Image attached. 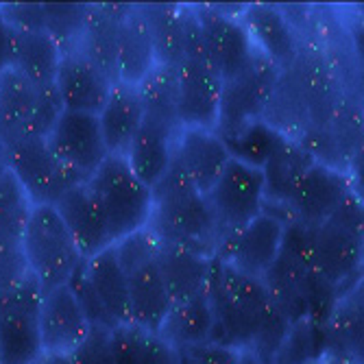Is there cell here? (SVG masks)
I'll use <instances>...</instances> for the list:
<instances>
[{
    "label": "cell",
    "instance_id": "6da1fadb",
    "mask_svg": "<svg viewBox=\"0 0 364 364\" xmlns=\"http://www.w3.org/2000/svg\"><path fill=\"white\" fill-rule=\"evenodd\" d=\"M208 296L216 321L214 343L236 351L251 349L269 323L282 314L262 279L249 277L212 255Z\"/></svg>",
    "mask_w": 364,
    "mask_h": 364
},
{
    "label": "cell",
    "instance_id": "7a4b0ae2",
    "mask_svg": "<svg viewBox=\"0 0 364 364\" xmlns=\"http://www.w3.org/2000/svg\"><path fill=\"white\" fill-rule=\"evenodd\" d=\"M153 212L149 227L153 234L196 253L212 257L218 245V231L205 196L198 192L177 164L153 188Z\"/></svg>",
    "mask_w": 364,
    "mask_h": 364
},
{
    "label": "cell",
    "instance_id": "3957f363",
    "mask_svg": "<svg viewBox=\"0 0 364 364\" xmlns=\"http://www.w3.org/2000/svg\"><path fill=\"white\" fill-rule=\"evenodd\" d=\"M22 251L28 275L42 292L68 284L81 267V253L53 205H33L22 231Z\"/></svg>",
    "mask_w": 364,
    "mask_h": 364
},
{
    "label": "cell",
    "instance_id": "277c9868",
    "mask_svg": "<svg viewBox=\"0 0 364 364\" xmlns=\"http://www.w3.org/2000/svg\"><path fill=\"white\" fill-rule=\"evenodd\" d=\"M85 183L98 198L114 245L149 227L153 192L134 175L122 155H107V159Z\"/></svg>",
    "mask_w": 364,
    "mask_h": 364
},
{
    "label": "cell",
    "instance_id": "5b68a950",
    "mask_svg": "<svg viewBox=\"0 0 364 364\" xmlns=\"http://www.w3.org/2000/svg\"><path fill=\"white\" fill-rule=\"evenodd\" d=\"M63 112L55 85L36 87L14 68L0 75V155L20 140L46 138Z\"/></svg>",
    "mask_w": 364,
    "mask_h": 364
},
{
    "label": "cell",
    "instance_id": "8992f818",
    "mask_svg": "<svg viewBox=\"0 0 364 364\" xmlns=\"http://www.w3.org/2000/svg\"><path fill=\"white\" fill-rule=\"evenodd\" d=\"M42 288L31 275L0 292V364H36L42 358Z\"/></svg>",
    "mask_w": 364,
    "mask_h": 364
},
{
    "label": "cell",
    "instance_id": "52a82bcc",
    "mask_svg": "<svg viewBox=\"0 0 364 364\" xmlns=\"http://www.w3.org/2000/svg\"><path fill=\"white\" fill-rule=\"evenodd\" d=\"M205 201L214 216L220 242L264 212V175L259 168L229 159L220 179L205 194Z\"/></svg>",
    "mask_w": 364,
    "mask_h": 364
},
{
    "label": "cell",
    "instance_id": "ba28073f",
    "mask_svg": "<svg viewBox=\"0 0 364 364\" xmlns=\"http://www.w3.org/2000/svg\"><path fill=\"white\" fill-rule=\"evenodd\" d=\"M44 140L63 171L77 183H85L109 155L98 118L92 114L63 109Z\"/></svg>",
    "mask_w": 364,
    "mask_h": 364
},
{
    "label": "cell",
    "instance_id": "9c48e42d",
    "mask_svg": "<svg viewBox=\"0 0 364 364\" xmlns=\"http://www.w3.org/2000/svg\"><path fill=\"white\" fill-rule=\"evenodd\" d=\"M282 70L255 50V57L247 68L223 83L220 114L216 131H231L245 122L264 118L273 105V96L279 83Z\"/></svg>",
    "mask_w": 364,
    "mask_h": 364
},
{
    "label": "cell",
    "instance_id": "30bf717a",
    "mask_svg": "<svg viewBox=\"0 0 364 364\" xmlns=\"http://www.w3.org/2000/svg\"><path fill=\"white\" fill-rule=\"evenodd\" d=\"M3 159L26 192L31 205H55L65 190L79 186L55 159L44 138L20 140L7 146Z\"/></svg>",
    "mask_w": 364,
    "mask_h": 364
},
{
    "label": "cell",
    "instance_id": "8fae6325",
    "mask_svg": "<svg viewBox=\"0 0 364 364\" xmlns=\"http://www.w3.org/2000/svg\"><path fill=\"white\" fill-rule=\"evenodd\" d=\"M179 94V124L181 129H212L216 131L220 114L223 79L208 55H183L175 65Z\"/></svg>",
    "mask_w": 364,
    "mask_h": 364
},
{
    "label": "cell",
    "instance_id": "7c38bea8",
    "mask_svg": "<svg viewBox=\"0 0 364 364\" xmlns=\"http://www.w3.org/2000/svg\"><path fill=\"white\" fill-rule=\"evenodd\" d=\"M349 192V179L338 168L325 161H314L304 173L299 183L294 186L286 205L264 203V208L284 210L288 214L286 223L296 220L308 227H316L334 214V210L341 205V201Z\"/></svg>",
    "mask_w": 364,
    "mask_h": 364
},
{
    "label": "cell",
    "instance_id": "4fadbf2b",
    "mask_svg": "<svg viewBox=\"0 0 364 364\" xmlns=\"http://www.w3.org/2000/svg\"><path fill=\"white\" fill-rule=\"evenodd\" d=\"M282 238L284 223L269 212H262L236 234L223 238L214 257L249 277L262 279V275L271 269V264L279 255Z\"/></svg>",
    "mask_w": 364,
    "mask_h": 364
},
{
    "label": "cell",
    "instance_id": "5bb4252c",
    "mask_svg": "<svg viewBox=\"0 0 364 364\" xmlns=\"http://www.w3.org/2000/svg\"><path fill=\"white\" fill-rule=\"evenodd\" d=\"M362 264V234L336 220L312 227V267L314 273L334 286L341 294L358 284Z\"/></svg>",
    "mask_w": 364,
    "mask_h": 364
},
{
    "label": "cell",
    "instance_id": "9a60e30c",
    "mask_svg": "<svg viewBox=\"0 0 364 364\" xmlns=\"http://www.w3.org/2000/svg\"><path fill=\"white\" fill-rule=\"evenodd\" d=\"M61 59L55 75V92L65 112H81L98 116L103 109L114 81L75 46H61Z\"/></svg>",
    "mask_w": 364,
    "mask_h": 364
},
{
    "label": "cell",
    "instance_id": "2e32d148",
    "mask_svg": "<svg viewBox=\"0 0 364 364\" xmlns=\"http://www.w3.org/2000/svg\"><path fill=\"white\" fill-rule=\"evenodd\" d=\"M194 14L203 26L210 59L218 70L223 83L240 75L255 57V48L240 18L212 5L194 7Z\"/></svg>",
    "mask_w": 364,
    "mask_h": 364
},
{
    "label": "cell",
    "instance_id": "e0dca14e",
    "mask_svg": "<svg viewBox=\"0 0 364 364\" xmlns=\"http://www.w3.org/2000/svg\"><path fill=\"white\" fill-rule=\"evenodd\" d=\"M38 323L42 353L57 355H70L87 338L92 329L68 284L44 292Z\"/></svg>",
    "mask_w": 364,
    "mask_h": 364
},
{
    "label": "cell",
    "instance_id": "ac0fdd59",
    "mask_svg": "<svg viewBox=\"0 0 364 364\" xmlns=\"http://www.w3.org/2000/svg\"><path fill=\"white\" fill-rule=\"evenodd\" d=\"M240 22L249 33L253 48L277 70L288 73L301 57V40L284 9L275 5H249Z\"/></svg>",
    "mask_w": 364,
    "mask_h": 364
},
{
    "label": "cell",
    "instance_id": "d6986e66",
    "mask_svg": "<svg viewBox=\"0 0 364 364\" xmlns=\"http://www.w3.org/2000/svg\"><path fill=\"white\" fill-rule=\"evenodd\" d=\"M53 208L61 216L83 259L101 253L103 249L114 245L109 236L107 218L101 205H98V198L87 188V183H79L73 186L70 190H65Z\"/></svg>",
    "mask_w": 364,
    "mask_h": 364
},
{
    "label": "cell",
    "instance_id": "ffe728a7",
    "mask_svg": "<svg viewBox=\"0 0 364 364\" xmlns=\"http://www.w3.org/2000/svg\"><path fill=\"white\" fill-rule=\"evenodd\" d=\"M229 159L231 155L216 131L194 127L179 129L173 164H177L190 183L203 196L220 179Z\"/></svg>",
    "mask_w": 364,
    "mask_h": 364
},
{
    "label": "cell",
    "instance_id": "44dd1931",
    "mask_svg": "<svg viewBox=\"0 0 364 364\" xmlns=\"http://www.w3.org/2000/svg\"><path fill=\"white\" fill-rule=\"evenodd\" d=\"M155 65L153 40L142 5H124L116 28V83L136 87Z\"/></svg>",
    "mask_w": 364,
    "mask_h": 364
},
{
    "label": "cell",
    "instance_id": "7402d4cb",
    "mask_svg": "<svg viewBox=\"0 0 364 364\" xmlns=\"http://www.w3.org/2000/svg\"><path fill=\"white\" fill-rule=\"evenodd\" d=\"M129 286V323L144 334H159L173 304L164 286L157 255L127 271Z\"/></svg>",
    "mask_w": 364,
    "mask_h": 364
},
{
    "label": "cell",
    "instance_id": "603a6c76",
    "mask_svg": "<svg viewBox=\"0 0 364 364\" xmlns=\"http://www.w3.org/2000/svg\"><path fill=\"white\" fill-rule=\"evenodd\" d=\"M14 24V22H11ZM61 42L42 26L14 24L11 36V68L36 87L55 85L61 59Z\"/></svg>",
    "mask_w": 364,
    "mask_h": 364
},
{
    "label": "cell",
    "instance_id": "cb8c5ba5",
    "mask_svg": "<svg viewBox=\"0 0 364 364\" xmlns=\"http://www.w3.org/2000/svg\"><path fill=\"white\" fill-rule=\"evenodd\" d=\"M212 257L196 253L192 249L159 240L157 249V267L168 290L171 304L188 301L201 294L208 288Z\"/></svg>",
    "mask_w": 364,
    "mask_h": 364
},
{
    "label": "cell",
    "instance_id": "d4e9b609",
    "mask_svg": "<svg viewBox=\"0 0 364 364\" xmlns=\"http://www.w3.org/2000/svg\"><path fill=\"white\" fill-rule=\"evenodd\" d=\"M177 134L179 129L144 118L140 131L136 134L134 142H131L124 159L131 171H134V175L149 188H153L168 173L173 164Z\"/></svg>",
    "mask_w": 364,
    "mask_h": 364
},
{
    "label": "cell",
    "instance_id": "484cf974",
    "mask_svg": "<svg viewBox=\"0 0 364 364\" xmlns=\"http://www.w3.org/2000/svg\"><path fill=\"white\" fill-rule=\"evenodd\" d=\"M96 118L107 153L124 157L144 122V109L138 90L124 83H114L103 109L98 112Z\"/></svg>",
    "mask_w": 364,
    "mask_h": 364
},
{
    "label": "cell",
    "instance_id": "4316f807",
    "mask_svg": "<svg viewBox=\"0 0 364 364\" xmlns=\"http://www.w3.org/2000/svg\"><path fill=\"white\" fill-rule=\"evenodd\" d=\"M323 355L362 364V288L355 284L338 301L323 325Z\"/></svg>",
    "mask_w": 364,
    "mask_h": 364
},
{
    "label": "cell",
    "instance_id": "83f0119b",
    "mask_svg": "<svg viewBox=\"0 0 364 364\" xmlns=\"http://www.w3.org/2000/svg\"><path fill=\"white\" fill-rule=\"evenodd\" d=\"M124 5H90L73 42L98 70L116 83V28Z\"/></svg>",
    "mask_w": 364,
    "mask_h": 364
},
{
    "label": "cell",
    "instance_id": "f1b7e54d",
    "mask_svg": "<svg viewBox=\"0 0 364 364\" xmlns=\"http://www.w3.org/2000/svg\"><path fill=\"white\" fill-rule=\"evenodd\" d=\"M83 269L109 323L114 327L127 325L129 323V286H127V273L118 264L114 245L103 249L101 253L87 257L83 262Z\"/></svg>",
    "mask_w": 364,
    "mask_h": 364
},
{
    "label": "cell",
    "instance_id": "f546056e",
    "mask_svg": "<svg viewBox=\"0 0 364 364\" xmlns=\"http://www.w3.org/2000/svg\"><path fill=\"white\" fill-rule=\"evenodd\" d=\"M159 336L168 341L175 349L214 343L216 321L210 306L208 290L192 296L188 301L173 304L166 321H164L159 329Z\"/></svg>",
    "mask_w": 364,
    "mask_h": 364
},
{
    "label": "cell",
    "instance_id": "4dcf8cb0",
    "mask_svg": "<svg viewBox=\"0 0 364 364\" xmlns=\"http://www.w3.org/2000/svg\"><path fill=\"white\" fill-rule=\"evenodd\" d=\"M314 159L312 153L288 136V140L275 151V155L264 164V196L269 205H286L294 186L299 183L304 173L312 166Z\"/></svg>",
    "mask_w": 364,
    "mask_h": 364
},
{
    "label": "cell",
    "instance_id": "1f68e13d",
    "mask_svg": "<svg viewBox=\"0 0 364 364\" xmlns=\"http://www.w3.org/2000/svg\"><path fill=\"white\" fill-rule=\"evenodd\" d=\"M218 136L225 142L231 159H238L247 164V166H253L259 171L264 168V164L275 155V151L288 140L286 131L277 129L273 122H267L264 118L245 122L231 131H223Z\"/></svg>",
    "mask_w": 364,
    "mask_h": 364
},
{
    "label": "cell",
    "instance_id": "d6a6232c",
    "mask_svg": "<svg viewBox=\"0 0 364 364\" xmlns=\"http://www.w3.org/2000/svg\"><path fill=\"white\" fill-rule=\"evenodd\" d=\"M144 118L181 129L179 124V94H177V75L168 65H155V68L136 85Z\"/></svg>",
    "mask_w": 364,
    "mask_h": 364
},
{
    "label": "cell",
    "instance_id": "836d02e7",
    "mask_svg": "<svg viewBox=\"0 0 364 364\" xmlns=\"http://www.w3.org/2000/svg\"><path fill=\"white\" fill-rule=\"evenodd\" d=\"M157 65H175L183 59V22L181 5H142Z\"/></svg>",
    "mask_w": 364,
    "mask_h": 364
},
{
    "label": "cell",
    "instance_id": "e575fe53",
    "mask_svg": "<svg viewBox=\"0 0 364 364\" xmlns=\"http://www.w3.org/2000/svg\"><path fill=\"white\" fill-rule=\"evenodd\" d=\"M323 355V329L308 318L290 323L271 364H314Z\"/></svg>",
    "mask_w": 364,
    "mask_h": 364
},
{
    "label": "cell",
    "instance_id": "d590c367",
    "mask_svg": "<svg viewBox=\"0 0 364 364\" xmlns=\"http://www.w3.org/2000/svg\"><path fill=\"white\" fill-rule=\"evenodd\" d=\"M142 336L144 332H140V329L131 323L116 325L114 329H109L112 364H140Z\"/></svg>",
    "mask_w": 364,
    "mask_h": 364
},
{
    "label": "cell",
    "instance_id": "8d00e7d4",
    "mask_svg": "<svg viewBox=\"0 0 364 364\" xmlns=\"http://www.w3.org/2000/svg\"><path fill=\"white\" fill-rule=\"evenodd\" d=\"M68 358H70V364H112L109 329L92 327L87 338Z\"/></svg>",
    "mask_w": 364,
    "mask_h": 364
},
{
    "label": "cell",
    "instance_id": "74e56055",
    "mask_svg": "<svg viewBox=\"0 0 364 364\" xmlns=\"http://www.w3.org/2000/svg\"><path fill=\"white\" fill-rule=\"evenodd\" d=\"M179 364H238V351L220 343L179 349Z\"/></svg>",
    "mask_w": 364,
    "mask_h": 364
},
{
    "label": "cell",
    "instance_id": "f35d334b",
    "mask_svg": "<svg viewBox=\"0 0 364 364\" xmlns=\"http://www.w3.org/2000/svg\"><path fill=\"white\" fill-rule=\"evenodd\" d=\"M140 364H179V349L159 334H144Z\"/></svg>",
    "mask_w": 364,
    "mask_h": 364
},
{
    "label": "cell",
    "instance_id": "ab89813d",
    "mask_svg": "<svg viewBox=\"0 0 364 364\" xmlns=\"http://www.w3.org/2000/svg\"><path fill=\"white\" fill-rule=\"evenodd\" d=\"M11 36L14 24L7 18L5 9L0 7V75L11 68Z\"/></svg>",
    "mask_w": 364,
    "mask_h": 364
},
{
    "label": "cell",
    "instance_id": "60d3db41",
    "mask_svg": "<svg viewBox=\"0 0 364 364\" xmlns=\"http://www.w3.org/2000/svg\"><path fill=\"white\" fill-rule=\"evenodd\" d=\"M36 364H70V358L57 355V353H42V358Z\"/></svg>",
    "mask_w": 364,
    "mask_h": 364
},
{
    "label": "cell",
    "instance_id": "b9f144b4",
    "mask_svg": "<svg viewBox=\"0 0 364 364\" xmlns=\"http://www.w3.org/2000/svg\"><path fill=\"white\" fill-rule=\"evenodd\" d=\"M238 364H264L251 349H242L238 351Z\"/></svg>",
    "mask_w": 364,
    "mask_h": 364
},
{
    "label": "cell",
    "instance_id": "7bdbcfd3",
    "mask_svg": "<svg viewBox=\"0 0 364 364\" xmlns=\"http://www.w3.org/2000/svg\"><path fill=\"white\" fill-rule=\"evenodd\" d=\"M316 364H358V362H349L343 358H334V355H321Z\"/></svg>",
    "mask_w": 364,
    "mask_h": 364
},
{
    "label": "cell",
    "instance_id": "ee69618b",
    "mask_svg": "<svg viewBox=\"0 0 364 364\" xmlns=\"http://www.w3.org/2000/svg\"><path fill=\"white\" fill-rule=\"evenodd\" d=\"M5 168H7V166H5V159H3V155H0V175H3Z\"/></svg>",
    "mask_w": 364,
    "mask_h": 364
},
{
    "label": "cell",
    "instance_id": "f6af8a7d",
    "mask_svg": "<svg viewBox=\"0 0 364 364\" xmlns=\"http://www.w3.org/2000/svg\"><path fill=\"white\" fill-rule=\"evenodd\" d=\"M314 364H316V362H314Z\"/></svg>",
    "mask_w": 364,
    "mask_h": 364
}]
</instances>
